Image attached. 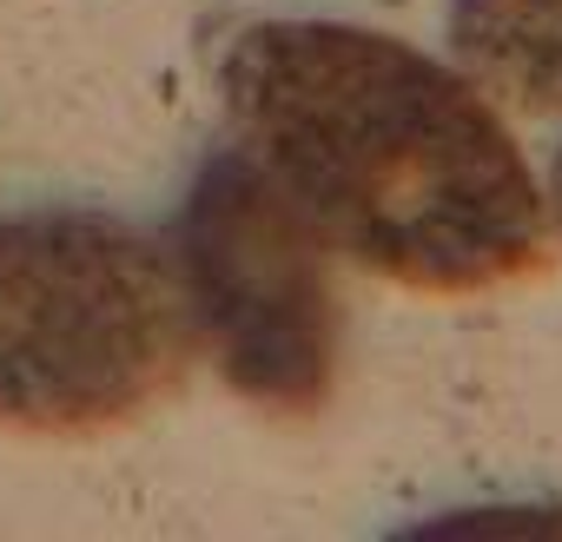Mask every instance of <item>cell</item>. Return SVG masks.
I'll return each mask as SVG.
<instances>
[{
  "label": "cell",
  "instance_id": "obj_1",
  "mask_svg": "<svg viewBox=\"0 0 562 542\" xmlns=\"http://www.w3.org/2000/svg\"><path fill=\"white\" fill-rule=\"evenodd\" d=\"M238 146L358 271L476 298L549 271V199L503 113L443 60L351 21H251L218 60Z\"/></svg>",
  "mask_w": 562,
  "mask_h": 542
},
{
  "label": "cell",
  "instance_id": "obj_2",
  "mask_svg": "<svg viewBox=\"0 0 562 542\" xmlns=\"http://www.w3.org/2000/svg\"><path fill=\"white\" fill-rule=\"evenodd\" d=\"M179 264L133 218L47 205L0 218V430L106 437L192 371Z\"/></svg>",
  "mask_w": 562,
  "mask_h": 542
},
{
  "label": "cell",
  "instance_id": "obj_3",
  "mask_svg": "<svg viewBox=\"0 0 562 542\" xmlns=\"http://www.w3.org/2000/svg\"><path fill=\"white\" fill-rule=\"evenodd\" d=\"M172 264L218 377L265 417H318L338 391L345 305L331 245L245 146H218L179 205Z\"/></svg>",
  "mask_w": 562,
  "mask_h": 542
},
{
  "label": "cell",
  "instance_id": "obj_4",
  "mask_svg": "<svg viewBox=\"0 0 562 542\" xmlns=\"http://www.w3.org/2000/svg\"><path fill=\"white\" fill-rule=\"evenodd\" d=\"M443 34L490 106L562 120V0H450Z\"/></svg>",
  "mask_w": 562,
  "mask_h": 542
},
{
  "label": "cell",
  "instance_id": "obj_5",
  "mask_svg": "<svg viewBox=\"0 0 562 542\" xmlns=\"http://www.w3.org/2000/svg\"><path fill=\"white\" fill-rule=\"evenodd\" d=\"M549 225L562 232V153H555V166H549Z\"/></svg>",
  "mask_w": 562,
  "mask_h": 542
}]
</instances>
